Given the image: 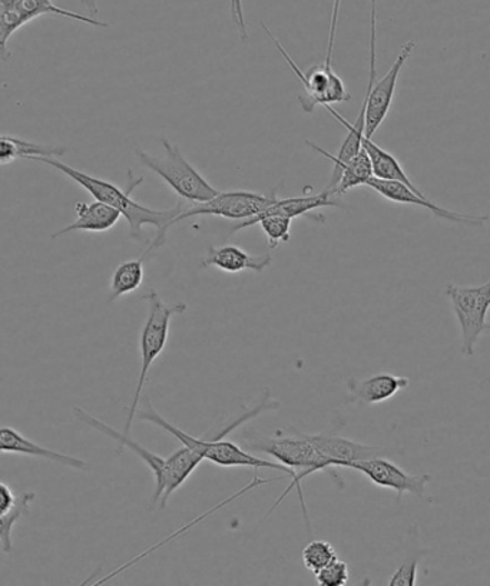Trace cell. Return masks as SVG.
Masks as SVG:
<instances>
[{"mask_svg": "<svg viewBox=\"0 0 490 586\" xmlns=\"http://www.w3.org/2000/svg\"><path fill=\"white\" fill-rule=\"evenodd\" d=\"M44 14L72 19V21L91 24V27L108 28V23L98 21L96 18L59 8L52 0H0V62H7L12 57L8 49L12 34L24 24Z\"/></svg>", "mask_w": 490, "mask_h": 586, "instance_id": "obj_9", "label": "cell"}, {"mask_svg": "<svg viewBox=\"0 0 490 586\" xmlns=\"http://www.w3.org/2000/svg\"><path fill=\"white\" fill-rule=\"evenodd\" d=\"M460 329V352L472 357L483 332L490 330V280L482 286L449 285L444 290Z\"/></svg>", "mask_w": 490, "mask_h": 586, "instance_id": "obj_7", "label": "cell"}, {"mask_svg": "<svg viewBox=\"0 0 490 586\" xmlns=\"http://www.w3.org/2000/svg\"><path fill=\"white\" fill-rule=\"evenodd\" d=\"M261 230L269 240L270 250H276L280 245L291 240V225L293 220L289 217L271 216L261 218L259 221Z\"/></svg>", "mask_w": 490, "mask_h": 586, "instance_id": "obj_27", "label": "cell"}, {"mask_svg": "<svg viewBox=\"0 0 490 586\" xmlns=\"http://www.w3.org/2000/svg\"><path fill=\"white\" fill-rule=\"evenodd\" d=\"M87 8V11L91 14H98V0H79Z\"/></svg>", "mask_w": 490, "mask_h": 586, "instance_id": "obj_33", "label": "cell"}, {"mask_svg": "<svg viewBox=\"0 0 490 586\" xmlns=\"http://www.w3.org/2000/svg\"><path fill=\"white\" fill-rule=\"evenodd\" d=\"M276 201V191L271 196H262V193L251 191H220L210 201L198 202L194 206L182 208L180 216L176 218L174 226L177 222L187 220V218L200 216H214L232 221H246L259 216L260 212Z\"/></svg>", "mask_w": 490, "mask_h": 586, "instance_id": "obj_11", "label": "cell"}, {"mask_svg": "<svg viewBox=\"0 0 490 586\" xmlns=\"http://www.w3.org/2000/svg\"><path fill=\"white\" fill-rule=\"evenodd\" d=\"M28 160L47 163V166L62 172L69 180L77 182L79 187L91 193L96 201L108 203V206L121 211L122 217H126L128 226H130L133 240H143V227H156L157 236L146 251L148 256L166 245L167 231L174 226L176 218L180 216L182 208L186 207L182 200L174 208H170V210H152V208L137 202L132 198V192L137 190V187L141 186L143 177L136 178L132 171H128V186L126 190H121L116 183L76 170V168L69 167L68 163H63L54 157H29Z\"/></svg>", "mask_w": 490, "mask_h": 586, "instance_id": "obj_1", "label": "cell"}, {"mask_svg": "<svg viewBox=\"0 0 490 586\" xmlns=\"http://www.w3.org/2000/svg\"><path fill=\"white\" fill-rule=\"evenodd\" d=\"M231 17L237 29H239L242 42L249 41V31H247V22L244 17V8H242V0H230Z\"/></svg>", "mask_w": 490, "mask_h": 586, "instance_id": "obj_30", "label": "cell"}, {"mask_svg": "<svg viewBox=\"0 0 490 586\" xmlns=\"http://www.w3.org/2000/svg\"><path fill=\"white\" fill-rule=\"evenodd\" d=\"M317 583L321 586H344L349 584L350 568L341 559H334L333 563L326 566L316 574Z\"/></svg>", "mask_w": 490, "mask_h": 586, "instance_id": "obj_28", "label": "cell"}, {"mask_svg": "<svg viewBox=\"0 0 490 586\" xmlns=\"http://www.w3.org/2000/svg\"><path fill=\"white\" fill-rule=\"evenodd\" d=\"M376 23H378V9H376V0H371L370 71L368 88H366V91H368V109H366L364 128V137L370 139L373 138L381 123L388 118L390 108H392L400 72H402L409 58L412 57L416 44H418L414 39H410V41L406 42L402 49H400L392 68L389 69V72L386 73L379 82H376V76H378V67H376V58H378V54H376V39H378V37H376Z\"/></svg>", "mask_w": 490, "mask_h": 586, "instance_id": "obj_6", "label": "cell"}, {"mask_svg": "<svg viewBox=\"0 0 490 586\" xmlns=\"http://www.w3.org/2000/svg\"><path fill=\"white\" fill-rule=\"evenodd\" d=\"M412 384L409 377L396 376L390 374H379L364 379L358 377H350L346 380V389H348V404L371 406L384 404L400 391L408 389Z\"/></svg>", "mask_w": 490, "mask_h": 586, "instance_id": "obj_14", "label": "cell"}, {"mask_svg": "<svg viewBox=\"0 0 490 586\" xmlns=\"http://www.w3.org/2000/svg\"><path fill=\"white\" fill-rule=\"evenodd\" d=\"M272 262L270 255L254 256L237 246L211 247L208 255L202 258L204 268L216 267L218 270L237 275L241 271L262 272Z\"/></svg>", "mask_w": 490, "mask_h": 586, "instance_id": "obj_18", "label": "cell"}, {"mask_svg": "<svg viewBox=\"0 0 490 586\" xmlns=\"http://www.w3.org/2000/svg\"><path fill=\"white\" fill-rule=\"evenodd\" d=\"M338 558L334 546L327 540H311L301 555L304 568L314 575Z\"/></svg>", "mask_w": 490, "mask_h": 586, "instance_id": "obj_26", "label": "cell"}, {"mask_svg": "<svg viewBox=\"0 0 490 586\" xmlns=\"http://www.w3.org/2000/svg\"><path fill=\"white\" fill-rule=\"evenodd\" d=\"M286 479H290V476L284 474L283 476H280V478H269V479H267V478H254V479H252L249 485H246L244 488H242L241 490L237 491V494L234 496H231V498L226 499L224 501H221V504H218L214 509L208 510L207 514L201 515L200 519L192 520V523H190L187 526H184V528H182L181 530H177V533L172 534L171 536H168V538L163 539L162 543L157 544L156 546H152V548L148 549L147 553L138 555L137 558H133L132 560H130V563L120 566V568H118L116 570H112L111 574H109L107 576H103V578L99 579L98 583H96V585L106 584L107 580L112 579L113 576H117L118 574H121L122 570H126L128 568H130V566L136 565L138 563V560H141L142 558H146L147 555H150L151 553H153V549L160 548V546H162L163 544L170 543L171 539H174L176 536H180L181 534H184L186 530L190 529L192 525H196L198 523V520L206 519L208 515H212V514H214V511L220 510L221 508H224V506L229 505L230 501L239 499L240 496L247 494V491L256 489V488H260V486H262V485L271 484V481H279V480H286Z\"/></svg>", "mask_w": 490, "mask_h": 586, "instance_id": "obj_24", "label": "cell"}, {"mask_svg": "<svg viewBox=\"0 0 490 586\" xmlns=\"http://www.w3.org/2000/svg\"><path fill=\"white\" fill-rule=\"evenodd\" d=\"M327 207H340V202L336 200V197L329 190L316 193V196L284 198V200L277 198V201L272 206L267 207L259 216L252 217L250 220L240 221L239 226L232 228V232L236 235V232L246 230V228L257 226L261 218L264 217L280 216L294 220L297 217H307L309 213Z\"/></svg>", "mask_w": 490, "mask_h": 586, "instance_id": "obj_17", "label": "cell"}, {"mask_svg": "<svg viewBox=\"0 0 490 586\" xmlns=\"http://www.w3.org/2000/svg\"><path fill=\"white\" fill-rule=\"evenodd\" d=\"M418 558L406 559L398 569L394 570L392 578L389 579L390 586H413L418 580Z\"/></svg>", "mask_w": 490, "mask_h": 586, "instance_id": "obj_29", "label": "cell"}, {"mask_svg": "<svg viewBox=\"0 0 490 586\" xmlns=\"http://www.w3.org/2000/svg\"><path fill=\"white\" fill-rule=\"evenodd\" d=\"M0 454H12L31 456V458L43 459L67 466L73 470L88 471L89 464L87 460L76 458V456L61 454V451L44 448L21 431L9 426H0Z\"/></svg>", "mask_w": 490, "mask_h": 586, "instance_id": "obj_15", "label": "cell"}, {"mask_svg": "<svg viewBox=\"0 0 490 586\" xmlns=\"http://www.w3.org/2000/svg\"><path fill=\"white\" fill-rule=\"evenodd\" d=\"M137 417L143 421H150L153 426L161 427L162 430L176 437L182 445L190 446L196 449L198 454L218 466L224 468H252V469H271L283 471L293 478V471L276 461L257 458L251 451L246 450L242 446L234 444V441L226 440L224 437H196L188 435L187 431L181 430L180 427L172 425L166 417L158 414L156 407L152 406L151 400L146 397L141 410L138 409Z\"/></svg>", "mask_w": 490, "mask_h": 586, "instance_id": "obj_3", "label": "cell"}, {"mask_svg": "<svg viewBox=\"0 0 490 586\" xmlns=\"http://www.w3.org/2000/svg\"><path fill=\"white\" fill-rule=\"evenodd\" d=\"M340 7H341V0H334L333 11H331L329 44H327V53H326V61H324L327 63H331V57H333L336 29H338Z\"/></svg>", "mask_w": 490, "mask_h": 586, "instance_id": "obj_32", "label": "cell"}, {"mask_svg": "<svg viewBox=\"0 0 490 586\" xmlns=\"http://www.w3.org/2000/svg\"><path fill=\"white\" fill-rule=\"evenodd\" d=\"M361 148L368 152L371 162V170H373V177L379 178V180L399 181L404 183V186H408L410 190H413L414 192H422L414 186L412 180H410L408 173L403 170L402 163L399 162L393 153L383 150L378 143H374L370 138L366 137L361 139Z\"/></svg>", "mask_w": 490, "mask_h": 586, "instance_id": "obj_21", "label": "cell"}, {"mask_svg": "<svg viewBox=\"0 0 490 586\" xmlns=\"http://www.w3.org/2000/svg\"><path fill=\"white\" fill-rule=\"evenodd\" d=\"M77 419L83 421V424L92 427L99 431V434L106 435L109 439L116 440L120 445V450L117 451V455H121L123 450L130 449L140 458L142 461H146L148 468L151 469L153 479H156V489H153V496L151 505L153 508L163 509L166 508L168 500H170L172 494L171 486V466L170 460L163 458V456L153 454V451L143 448L142 445L138 441L132 440L130 436H126L113 429V427L106 424V421L97 419V417L91 416L88 411L81 409V407H76L73 409Z\"/></svg>", "mask_w": 490, "mask_h": 586, "instance_id": "obj_10", "label": "cell"}, {"mask_svg": "<svg viewBox=\"0 0 490 586\" xmlns=\"http://www.w3.org/2000/svg\"><path fill=\"white\" fill-rule=\"evenodd\" d=\"M307 439L333 464L334 468L348 469L353 461L383 456L386 450L378 446L359 444L344 437L330 434H304Z\"/></svg>", "mask_w": 490, "mask_h": 586, "instance_id": "obj_16", "label": "cell"}, {"mask_svg": "<svg viewBox=\"0 0 490 586\" xmlns=\"http://www.w3.org/2000/svg\"><path fill=\"white\" fill-rule=\"evenodd\" d=\"M18 496L14 495L11 486L0 481V516L9 514L17 505Z\"/></svg>", "mask_w": 490, "mask_h": 586, "instance_id": "obj_31", "label": "cell"}, {"mask_svg": "<svg viewBox=\"0 0 490 586\" xmlns=\"http://www.w3.org/2000/svg\"><path fill=\"white\" fill-rule=\"evenodd\" d=\"M37 495L33 491H23L18 496L17 505L9 514L0 516V548L3 554H11L13 550V529L14 526L29 514L31 505Z\"/></svg>", "mask_w": 490, "mask_h": 586, "instance_id": "obj_25", "label": "cell"}, {"mask_svg": "<svg viewBox=\"0 0 490 586\" xmlns=\"http://www.w3.org/2000/svg\"><path fill=\"white\" fill-rule=\"evenodd\" d=\"M148 257L143 252L138 260L123 261L122 265L116 268L112 272L111 282H109V301H116L121 297L131 295L142 286L146 270H143V261Z\"/></svg>", "mask_w": 490, "mask_h": 586, "instance_id": "obj_23", "label": "cell"}, {"mask_svg": "<svg viewBox=\"0 0 490 586\" xmlns=\"http://www.w3.org/2000/svg\"><path fill=\"white\" fill-rule=\"evenodd\" d=\"M373 177L368 152L361 148L358 156L348 162L334 163L333 176L329 183V190L334 197L344 196L346 192L361 186H366Z\"/></svg>", "mask_w": 490, "mask_h": 586, "instance_id": "obj_20", "label": "cell"}, {"mask_svg": "<svg viewBox=\"0 0 490 586\" xmlns=\"http://www.w3.org/2000/svg\"><path fill=\"white\" fill-rule=\"evenodd\" d=\"M241 446L246 450L260 451V454L269 455L271 458L279 460V464L286 466L293 471V478L290 479V485L287 486L284 494L276 500L272 508L267 511V516L279 508L290 491L297 489L299 491V499L301 508H303L307 528L310 530L309 511L306 508L303 496V488L301 481L314 474H327L336 485L343 488L344 480L341 478L338 468L326 458L319 449L304 436L303 431L290 430V434L284 435L283 431H277L276 436H264L256 429H246L240 437Z\"/></svg>", "mask_w": 490, "mask_h": 586, "instance_id": "obj_2", "label": "cell"}, {"mask_svg": "<svg viewBox=\"0 0 490 586\" xmlns=\"http://www.w3.org/2000/svg\"><path fill=\"white\" fill-rule=\"evenodd\" d=\"M366 187L379 193L388 201L396 203H406V206L422 207L433 213L439 220L453 222V225H464L470 227H480L489 220V216H473V213H460L447 208L439 207L430 198L426 197L423 192H414L408 186L399 181L379 180V178L371 177Z\"/></svg>", "mask_w": 490, "mask_h": 586, "instance_id": "obj_13", "label": "cell"}, {"mask_svg": "<svg viewBox=\"0 0 490 586\" xmlns=\"http://www.w3.org/2000/svg\"><path fill=\"white\" fill-rule=\"evenodd\" d=\"M148 305L147 320L143 322L140 336L141 370L138 376L136 394H133L130 409H128L126 427L122 434L130 436L132 421L140 409L143 386L148 380L153 362L166 350L168 337H170L172 317L184 315L188 305L184 301L167 305L157 291H148L143 296Z\"/></svg>", "mask_w": 490, "mask_h": 586, "instance_id": "obj_4", "label": "cell"}, {"mask_svg": "<svg viewBox=\"0 0 490 586\" xmlns=\"http://www.w3.org/2000/svg\"><path fill=\"white\" fill-rule=\"evenodd\" d=\"M67 152L63 147H48L28 141L14 136H0V166H11L18 160L29 157H62Z\"/></svg>", "mask_w": 490, "mask_h": 586, "instance_id": "obj_22", "label": "cell"}, {"mask_svg": "<svg viewBox=\"0 0 490 586\" xmlns=\"http://www.w3.org/2000/svg\"><path fill=\"white\" fill-rule=\"evenodd\" d=\"M262 29L276 44L277 51L283 54L287 64H289L294 76L303 83V93H300L299 101L301 108L307 113L313 112L316 107L334 106V103H344L350 101L351 96L346 88L343 79L338 76L333 68H327L323 63L314 64L309 71H301L294 59L286 51L279 39L272 34L269 27L262 23Z\"/></svg>", "mask_w": 490, "mask_h": 586, "instance_id": "obj_8", "label": "cell"}, {"mask_svg": "<svg viewBox=\"0 0 490 586\" xmlns=\"http://www.w3.org/2000/svg\"><path fill=\"white\" fill-rule=\"evenodd\" d=\"M163 156L153 157L137 148L138 160L148 170L156 172L181 200L190 202H206L218 196V190L191 166L180 147L170 139H161Z\"/></svg>", "mask_w": 490, "mask_h": 586, "instance_id": "obj_5", "label": "cell"}, {"mask_svg": "<svg viewBox=\"0 0 490 586\" xmlns=\"http://www.w3.org/2000/svg\"><path fill=\"white\" fill-rule=\"evenodd\" d=\"M77 218L71 225L53 232L52 238H58L69 235V232H107L112 230L121 220L122 213L117 208L108 206L101 201L77 202L76 203Z\"/></svg>", "mask_w": 490, "mask_h": 586, "instance_id": "obj_19", "label": "cell"}, {"mask_svg": "<svg viewBox=\"0 0 490 586\" xmlns=\"http://www.w3.org/2000/svg\"><path fill=\"white\" fill-rule=\"evenodd\" d=\"M348 469L360 471L371 484L379 488L396 491L399 499L406 494L424 498L426 488L432 476L428 474L412 475L396 465L394 461L376 456V458L353 461Z\"/></svg>", "mask_w": 490, "mask_h": 586, "instance_id": "obj_12", "label": "cell"}]
</instances>
